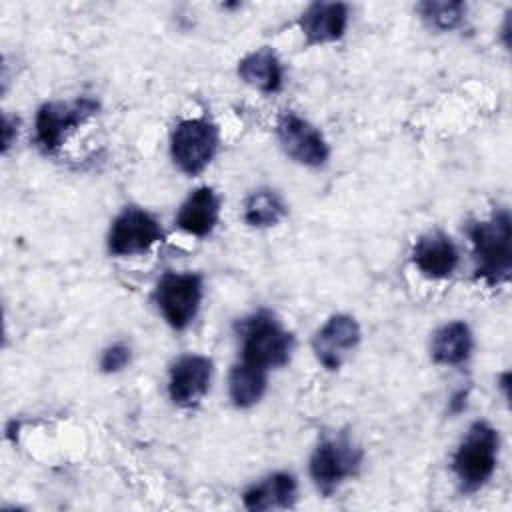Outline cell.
<instances>
[{
	"mask_svg": "<svg viewBox=\"0 0 512 512\" xmlns=\"http://www.w3.org/2000/svg\"><path fill=\"white\" fill-rule=\"evenodd\" d=\"M298 24L308 44L336 42L346 32L348 6L344 2H312Z\"/></svg>",
	"mask_w": 512,
	"mask_h": 512,
	"instance_id": "cell-13",
	"label": "cell"
},
{
	"mask_svg": "<svg viewBox=\"0 0 512 512\" xmlns=\"http://www.w3.org/2000/svg\"><path fill=\"white\" fill-rule=\"evenodd\" d=\"M276 136L284 154L294 162L308 168H320L328 162L330 148L322 132L306 118L288 110L282 112L276 122Z\"/></svg>",
	"mask_w": 512,
	"mask_h": 512,
	"instance_id": "cell-9",
	"label": "cell"
},
{
	"mask_svg": "<svg viewBox=\"0 0 512 512\" xmlns=\"http://www.w3.org/2000/svg\"><path fill=\"white\" fill-rule=\"evenodd\" d=\"M362 460V448L346 432L324 436L310 456V478L316 488L328 496L342 482L358 474Z\"/></svg>",
	"mask_w": 512,
	"mask_h": 512,
	"instance_id": "cell-4",
	"label": "cell"
},
{
	"mask_svg": "<svg viewBox=\"0 0 512 512\" xmlns=\"http://www.w3.org/2000/svg\"><path fill=\"white\" fill-rule=\"evenodd\" d=\"M238 76L248 86L264 94H274L282 88L284 68L278 54L270 46H262L238 62Z\"/></svg>",
	"mask_w": 512,
	"mask_h": 512,
	"instance_id": "cell-16",
	"label": "cell"
},
{
	"mask_svg": "<svg viewBox=\"0 0 512 512\" xmlns=\"http://www.w3.org/2000/svg\"><path fill=\"white\" fill-rule=\"evenodd\" d=\"M268 386V370L240 360L228 374V394L236 408H250L258 404Z\"/></svg>",
	"mask_w": 512,
	"mask_h": 512,
	"instance_id": "cell-18",
	"label": "cell"
},
{
	"mask_svg": "<svg viewBox=\"0 0 512 512\" xmlns=\"http://www.w3.org/2000/svg\"><path fill=\"white\" fill-rule=\"evenodd\" d=\"M214 364L210 358L200 354L180 356L168 376V396L172 404L180 408L196 406L208 392L212 382Z\"/></svg>",
	"mask_w": 512,
	"mask_h": 512,
	"instance_id": "cell-10",
	"label": "cell"
},
{
	"mask_svg": "<svg viewBox=\"0 0 512 512\" xmlns=\"http://www.w3.org/2000/svg\"><path fill=\"white\" fill-rule=\"evenodd\" d=\"M498 450L500 434L492 424L484 420L470 424L452 458V470L462 490L474 492L492 478L498 466Z\"/></svg>",
	"mask_w": 512,
	"mask_h": 512,
	"instance_id": "cell-3",
	"label": "cell"
},
{
	"mask_svg": "<svg viewBox=\"0 0 512 512\" xmlns=\"http://www.w3.org/2000/svg\"><path fill=\"white\" fill-rule=\"evenodd\" d=\"M286 212V202L276 190L270 188L254 190L244 202V222L252 228L276 226Z\"/></svg>",
	"mask_w": 512,
	"mask_h": 512,
	"instance_id": "cell-19",
	"label": "cell"
},
{
	"mask_svg": "<svg viewBox=\"0 0 512 512\" xmlns=\"http://www.w3.org/2000/svg\"><path fill=\"white\" fill-rule=\"evenodd\" d=\"M296 498H298V484H296V478L288 472H274L262 478L258 484H252L242 494L244 508L252 512L292 508Z\"/></svg>",
	"mask_w": 512,
	"mask_h": 512,
	"instance_id": "cell-14",
	"label": "cell"
},
{
	"mask_svg": "<svg viewBox=\"0 0 512 512\" xmlns=\"http://www.w3.org/2000/svg\"><path fill=\"white\" fill-rule=\"evenodd\" d=\"M418 12L430 28L446 32L462 22L466 4L458 0H426L418 4Z\"/></svg>",
	"mask_w": 512,
	"mask_h": 512,
	"instance_id": "cell-20",
	"label": "cell"
},
{
	"mask_svg": "<svg viewBox=\"0 0 512 512\" xmlns=\"http://www.w3.org/2000/svg\"><path fill=\"white\" fill-rule=\"evenodd\" d=\"M412 262L426 278L444 280L458 268V246L442 230L426 232L416 240L412 248Z\"/></svg>",
	"mask_w": 512,
	"mask_h": 512,
	"instance_id": "cell-12",
	"label": "cell"
},
{
	"mask_svg": "<svg viewBox=\"0 0 512 512\" xmlns=\"http://www.w3.org/2000/svg\"><path fill=\"white\" fill-rule=\"evenodd\" d=\"M164 238L158 218L138 206H126L108 232V252L114 256H134L148 252Z\"/></svg>",
	"mask_w": 512,
	"mask_h": 512,
	"instance_id": "cell-8",
	"label": "cell"
},
{
	"mask_svg": "<svg viewBox=\"0 0 512 512\" xmlns=\"http://www.w3.org/2000/svg\"><path fill=\"white\" fill-rule=\"evenodd\" d=\"M154 302L162 318L174 328H188L202 302V278L194 272H166L154 290Z\"/></svg>",
	"mask_w": 512,
	"mask_h": 512,
	"instance_id": "cell-7",
	"label": "cell"
},
{
	"mask_svg": "<svg viewBox=\"0 0 512 512\" xmlns=\"http://www.w3.org/2000/svg\"><path fill=\"white\" fill-rule=\"evenodd\" d=\"M218 216H220V198L210 186H200L182 202L176 214V224L184 232L204 238L216 228Z\"/></svg>",
	"mask_w": 512,
	"mask_h": 512,
	"instance_id": "cell-15",
	"label": "cell"
},
{
	"mask_svg": "<svg viewBox=\"0 0 512 512\" xmlns=\"http://www.w3.org/2000/svg\"><path fill=\"white\" fill-rule=\"evenodd\" d=\"M220 142L218 126L208 118H184L170 134V156L180 172L200 174L216 156Z\"/></svg>",
	"mask_w": 512,
	"mask_h": 512,
	"instance_id": "cell-5",
	"label": "cell"
},
{
	"mask_svg": "<svg viewBox=\"0 0 512 512\" xmlns=\"http://www.w3.org/2000/svg\"><path fill=\"white\" fill-rule=\"evenodd\" d=\"M466 400H468V390H458V392H454L452 398H450V402H448V410H450L452 414L462 412V410L466 408Z\"/></svg>",
	"mask_w": 512,
	"mask_h": 512,
	"instance_id": "cell-23",
	"label": "cell"
},
{
	"mask_svg": "<svg viewBox=\"0 0 512 512\" xmlns=\"http://www.w3.org/2000/svg\"><path fill=\"white\" fill-rule=\"evenodd\" d=\"M16 136H18V118L4 114L2 116V152H6L12 146Z\"/></svg>",
	"mask_w": 512,
	"mask_h": 512,
	"instance_id": "cell-22",
	"label": "cell"
},
{
	"mask_svg": "<svg viewBox=\"0 0 512 512\" xmlns=\"http://www.w3.org/2000/svg\"><path fill=\"white\" fill-rule=\"evenodd\" d=\"M100 104L94 98L82 96L72 102H46L38 108L34 120V138L42 152H56L66 136L82 126L98 112Z\"/></svg>",
	"mask_w": 512,
	"mask_h": 512,
	"instance_id": "cell-6",
	"label": "cell"
},
{
	"mask_svg": "<svg viewBox=\"0 0 512 512\" xmlns=\"http://www.w3.org/2000/svg\"><path fill=\"white\" fill-rule=\"evenodd\" d=\"M130 358H132L130 346L124 344V342H114V344H110L102 352V356H100V370L104 374L120 372L122 368H126L130 364Z\"/></svg>",
	"mask_w": 512,
	"mask_h": 512,
	"instance_id": "cell-21",
	"label": "cell"
},
{
	"mask_svg": "<svg viewBox=\"0 0 512 512\" xmlns=\"http://www.w3.org/2000/svg\"><path fill=\"white\" fill-rule=\"evenodd\" d=\"M360 326L348 314L330 316L314 334L312 350L326 370H338L360 342Z\"/></svg>",
	"mask_w": 512,
	"mask_h": 512,
	"instance_id": "cell-11",
	"label": "cell"
},
{
	"mask_svg": "<svg viewBox=\"0 0 512 512\" xmlns=\"http://www.w3.org/2000/svg\"><path fill=\"white\" fill-rule=\"evenodd\" d=\"M472 348H474V338H472L470 326L462 320H454L440 326L432 334L430 356L436 364L460 366L470 358Z\"/></svg>",
	"mask_w": 512,
	"mask_h": 512,
	"instance_id": "cell-17",
	"label": "cell"
},
{
	"mask_svg": "<svg viewBox=\"0 0 512 512\" xmlns=\"http://www.w3.org/2000/svg\"><path fill=\"white\" fill-rule=\"evenodd\" d=\"M508 382H510V372H504V374L500 376V388L504 390V396H506V398H508V386H510Z\"/></svg>",
	"mask_w": 512,
	"mask_h": 512,
	"instance_id": "cell-24",
	"label": "cell"
},
{
	"mask_svg": "<svg viewBox=\"0 0 512 512\" xmlns=\"http://www.w3.org/2000/svg\"><path fill=\"white\" fill-rule=\"evenodd\" d=\"M472 242L474 274L488 286L510 280L512 272V218L506 208H498L486 220L468 226Z\"/></svg>",
	"mask_w": 512,
	"mask_h": 512,
	"instance_id": "cell-1",
	"label": "cell"
},
{
	"mask_svg": "<svg viewBox=\"0 0 512 512\" xmlns=\"http://www.w3.org/2000/svg\"><path fill=\"white\" fill-rule=\"evenodd\" d=\"M242 360L264 370L282 368L294 352V334L268 310H258L238 322Z\"/></svg>",
	"mask_w": 512,
	"mask_h": 512,
	"instance_id": "cell-2",
	"label": "cell"
}]
</instances>
